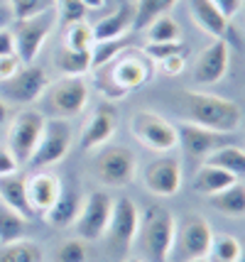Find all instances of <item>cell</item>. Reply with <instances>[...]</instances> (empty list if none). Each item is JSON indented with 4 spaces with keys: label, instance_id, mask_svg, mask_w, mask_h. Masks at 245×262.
I'll return each instance as SVG.
<instances>
[{
    "label": "cell",
    "instance_id": "obj_31",
    "mask_svg": "<svg viewBox=\"0 0 245 262\" xmlns=\"http://www.w3.org/2000/svg\"><path fill=\"white\" fill-rule=\"evenodd\" d=\"M176 3H179V0H138V3H135V27H138V30H145L154 17L167 15Z\"/></svg>",
    "mask_w": 245,
    "mask_h": 262
},
{
    "label": "cell",
    "instance_id": "obj_26",
    "mask_svg": "<svg viewBox=\"0 0 245 262\" xmlns=\"http://www.w3.org/2000/svg\"><path fill=\"white\" fill-rule=\"evenodd\" d=\"M0 262H47V260H44V250H42L39 243L20 238L0 245Z\"/></svg>",
    "mask_w": 245,
    "mask_h": 262
},
{
    "label": "cell",
    "instance_id": "obj_1",
    "mask_svg": "<svg viewBox=\"0 0 245 262\" xmlns=\"http://www.w3.org/2000/svg\"><path fill=\"white\" fill-rule=\"evenodd\" d=\"M154 64L142 54V49H123L110 64H105L96 71L98 91L108 101H123L130 91L145 86L154 76Z\"/></svg>",
    "mask_w": 245,
    "mask_h": 262
},
{
    "label": "cell",
    "instance_id": "obj_13",
    "mask_svg": "<svg viewBox=\"0 0 245 262\" xmlns=\"http://www.w3.org/2000/svg\"><path fill=\"white\" fill-rule=\"evenodd\" d=\"M142 184L157 199H169V196L179 194L182 184H184L182 162L172 155H162V157L150 160L142 167Z\"/></svg>",
    "mask_w": 245,
    "mask_h": 262
},
{
    "label": "cell",
    "instance_id": "obj_18",
    "mask_svg": "<svg viewBox=\"0 0 245 262\" xmlns=\"http://www.w3.org/2000/svg\"><path fill=\"white\" fill-rule=\"evenodd\" d=\"M27 184V199H30V206H32V211L35 213H47L49 208L54 206V201L59 199L61 194V179L54 177V174H49V171H35L32 177H27L25 179Z\"/></svg>",
    "mask_w": 245,
    "mask_h": 262
},
{
    "label": "cell",
    "instance_id": "obj_4",
    "mask_svg": "<svg viewBox=\"0 0 245 262\" xmlns=\"http://www.w3.org/2000/svg\"><path fill=\"white\" fill-rule=\"evenodd\" d=\"M57 25H59V15L54 5L42 12H35L30 17L12 20L10 32H12V42H15V54L20 57L23 64H35L37 54L42 52V47L49 39V34L54 32Z\"/></svg>",
    "mask_w": 245,
    "mask_h": 262
},
{
    "label": "cell",
    "instance_id": "obj_45",
    "mask_svg": "<svg viewBox=\"0 0 245 262\" xmlns=\"http://www.w3.org/2000/svg\"><path fill=\"white\" fill-rule=\"evenodd\" d=\"M79 3H81L86 10H101L105 5V0H79Z\"/></svg>",
    "mask_w": 245,
    "mask_h": 262
},
{
    "label": "cell",
    "instance_id": "obj_46",
    "mask_svg": "<svg viewBox=\"0 0 245 262\" xmlns=\"http://www.w3.org/2000/svg\"><path fill=\"white\" fill-rule=\"evenodd\" d=\"M235 262H245V245H243V250H240V255H238V260Z\"/></svg>",
    "mask_w": 245,
    "mask_h": 262
},
{
    "label": "cell",
    "instance_id": "obj_12",
    "mask_svg": "<svg viewBox=\"0 0 245 262\" xmlns=\"http://www.w3.org/2000/svg\"><path fill=\"white\" fill-rule=\"evenodd\" d=\"M110 208H113V199L108 191H91L83 196L81 211L74 221L76 228V238L81 240H101L105 238L108 230V221H110Z\"/></svg>",
    "mask_w": 245,
    "mask_h": 262
},
{
    "label": "cell",
    "instance_id": "obj_3",
    "mask_svg": "<svg viewBox=\"0 0 245 262\" xmlns=\"http://www.w3.org/2000/svg\"><path fill=\"white\" fill-rule=\"evenodd\" d=\"M88 96H91V89L83 76H61L44 89L42 98H39L42 103L39 113L44 118L71 120L74 115L83 113V108L88 105Z\"/></svg>",
    "mask_w": 245,
    "mask_h": 262
},
{
    "label": "cell",
    "instance_id": "obj_2",
    "mask_svg": "<svg viewBox=\"0 0 245 262\" xmlns=\"http://www.w3.org/2000/svg\"><path fill=\"white\" fill-rule=\"evenodd\" d=\"M182 101H184V113H187L184 120L196 123L206 130L231 135L243 123V111L231 98L206 91H182Z\"/></svg>",
    "mask_w": 245,
    "mask_h": 262
},
{
    "label": "cell",
    "instance_id": "obj_42",
    "mask_svg": "<svg viewBox=\"0 0 245 262\" xmlns=\"http://www.w3.org/2000/svg\"><path fill=\"white\" fill-rule=\"evenodd\" d=\"M12 52H15L12 32H10V27H3V30H0V57H5V54H12Z\"/></svg>",
    "mask_w": 245,
    "mask_h": 262
},
{
    "label": "cell",
    "instance_id": "obj_35",
    "mask_svg": "<svg viewBox=\"0 0 245 262\" xmlns=\"http://www.w3.org/2000/svg\"><path fill=\"white\" fill-rule=\"evenodd\" d=\"M182 52H187V47L182 42H147L142 47V54L150 59L152 64H160L162 59L172 57V54H182Z\"/></svg>",
    "mask_w": 245,
    "mask_h": 262
},
{
    "label": "cell",
    "instance_id": "obj_10",
    "mask_svg": "<svg viewBox=\"0 0 245 262\" xmlns=\"http://www.w3.org/2000/svg\"><path fill=\"white\" fill-rule=\"evenodd\" d=\"M138 171V157L125 145L105 147L94 162V177L108 189H120L132 182Z\"/></svg>",
    "mask_w": 245,
    "mask_h": 262
},
{
    "label": "cell",
    "instance_id": "obj_20",
    "mask_svg": "<svg viewBox=\"0 0 245 262\" xmlns=\"http://www.w3.org/2000/svg\"><path fill=\"white\" fill-rule=\"evenodd\" d=\"M96 42H108V39H120L128 37L130 30H135V5H120L118 10L105 15L103 20L91 27Z\"/></svg>",
    "mask_w": 245,
    "mask_h": 262
},
{
    "label": "cell",
    "instance_id": "obj_28",
    "mask_svg": "<svg viewBox=\"0 0 245 262\" xmlns=\"http://www.w3.org/2000/svg\"><path fill=\"white\" fill-rule=\"evenodd\" d=\"M25 230H27V218L12 211L5 201H0V245L25 238Z\"/></svg>",
    "mask_w": 245,
    "mask_h": 262
},
{
    "label": "cell",
    "instance_id": "obj_30",
    "mask_svg": "<svg viewBox=\"0 0 245 262\" xmlns=\"http://www.w3.org/2000/svg\"><path fill=\"white\" fill-rule=\"evenodd\" d=\"M147 42H182V30L172 15H160L154 17L147 27Z\"/></svg>",
    "mask_w": 245,
    "mask_h": 262
},
{
    "label": "cell",
    "instance_id": "obj_17",
    "mask_svg": "<svg viewBox=\"0 0 245 262\" xmlns=\"http://www.w3.org/2000/svg\"><path fill=\"white\" fill-rule=\"evenodd\" d=\"M116 130H118L116 111L110 105L96 108L81 130V149L91 152V149H98V147H103V145H108V140L116 135Z\"/></svg>",
    "mask_w": 245,
    "mask_h": 262
},
{
    "label": "cell",
    "instance_id": "obj_22",
    "mask_svg": "<svg viewBox=\"0 0 245 262\" xmlns=\"http://www.w3.org/2000/svg\"><path fill=\"white\" fill-rule=\"evenodd\" d=\"M0 201H5L12 211H17L27 221L35 216V211L30 206V199H27V184H25V177L20 171L0 177Z\"/></svg>",
    "mask_w": 245,
    "mask_h": 262
},
{
    "label": "cell",
    "instance_id": "obj_21",
    "mask_svg": "<svg viewBox=\"0 0 245 262\" xmlns=\"http://www.w3.org/2000/svg\"><path fill=\"white\" fill-rule=\"evenodd\" d=\"M81 196H79V189L71 186V184H61V194L54 201V206L44 213V221H47L52 228H66V226H74V221L81 211Z\"/></svg>",
    "mask_w": 245,
    "mask_h": 262
},
{
    "label": "cell",
    "instance_id": "obj_29",
    "mask_svg": "<svg viewBox=\"0 0 245 262\" xmlns=\"http://www.w3.org/2000/svg\"><path fill=\"white\" fill-rule=\"evenodd\" d=\"M94 45H96L94 30H91V25L86 20L83 23L64 25V42H61V47L74 49V52H91Z\"/></svg>",
    "mask_w": 245,
    "mask_h": 262
},
{
    "label": "cell",
    "instance_id": "obj_44",
    "mask_svg": "<svg viewBox=\"0 0 245 262\" xmlns=\"http://www.w3.org/2000/svg\"><path fill=\"white\" fill-rule=\"evenodd\" d=\"M10 23H12V12H10V8L0 3V30H3V27H10Z\"/></svg>",
    "mask_w": 245,
    "mask_h": 262
},
{
    "label": "cell",
    "instance_id": "obj_38",
    "mask_svg": "<svg viewBox=\"0 0 245 262\" xmlns=\"http://www.w3.org/2000/svg\"><path fill=\"white\" fill-rule=\"evenodd\" d=\"M154 67L162 71L164 76H179V74H184V69H187V52H182V54H172V57L162 59L160 64H154Z\"/></svg>",
    "mask_w": 245,
    "mask_h": 262
},
{
    "label": "cell",
    "instance_id": "obj_47",
    "mask_svg": "<svg viewBox=\"0 0 245 262\" xmlns=\"http://www.w3.org/2000/svg\"><path fill=\"white\" fill-rule=\"evenodd\" d=\"M123 262H145V260H140V257H128V260H123Z\"/></svg>",
    "mask_w": 245,
    "mask_h": 262
},
{
    "label": "cell",
    "instance_id": "obj_25",
    "mask_svg": "<svg viewBox=\"0 0 245 262\" xmlns=\"http://www.w3.org/2000/svg\"><path fill=\"white\" fill-rule=\"evenodd\" d=\"M211 206L216 211H221L228 218H245V184L235 182L228 189H223L221 194L211 196Z\"/></svg>",
    "mask_w": 245,
    "mask_h": 262
},
{
    "label": "cell",
    "instance_id": "obj_36",
    "mask_svg": "<svg viewBox=\"0 0 245 262\" xmlns=\"http://www.w3.org/2000/svg\"><path fill=\"white\" fill-rule=\"evenodd\" d=\"M54 8H57L59 23L61 25L83 23L86 20V12H88L79 0H54Z\"/></svg>",
    "mask_w": 245,
    "mask_h": 262
},
{
    "label": "cell",
    "instance_id": "obj_43",
    "mask_svg": "<svg viewBox=\"0 0 245 262\" xmlns=\"http://www.w3.org/2000/svg\"><path fill=\"white\" fill-rule=\"evenodd\" d=\"M10 103H5L3 98H0V127H8V123H10Z\"/></svg>",
    "mask_w": 245,
    "mask_h": 262
},
{
    "label": "cell",
    "instance_id": "obj_6",
    "mask_svg": "<svg viewBox=\"0 0 245 262\" xmlns=\"http://www.w3.org/2000/svg\"><path fill=\"white\" fill-rule=\"evenodd\" d=\"M174 228H176V218L164 206L152 204L140 213L138 238H140L145 252L154 262H167L169 250H172V240H174Z\"/></svg>",
    "mask_w": 245,
    "mask_h": 262
},
{
    "label": "cell",
    "instance_id": "obj_34",
    "mask_svg": "<svg viewBox=\"0 0 245 262\" xmlns=\"http://www.w3.org/2000/svg\"><path fill=\"white\" fill-rule=\"evenodd\" d=\"M88 260V250H86V240L81 238H69L57 248L54 262H86Z\"/></svg>",
    "mask_w": 245,
    "mask_h": 262
},
{
    "label": "cell",
    "instance_id": "obj_41",
    "mask_svg": "<svg viewBox=\"0 0 245 262\" xmlns=\"http://www.w3.org/2000/svg\"><path fill=\"white\" fill-rule=\"evenodd\" d=\"M12 171H20V167H17L15 157L10 155V149L5 147V145H0V177L12 174Z\"/></svg>",
    "mask_w": 245,
    "mask_h": 262
},
{
    "label": "cell",
    "instance_id": "obj_19",
    "mask_svg": "<svg viewBox=\"0 0 245 262\" xmlns=\"http://www.w3.org/2000/svg\"><path fill=\"white\" fill-rule=\"evenodd\" d=\"M189 15L201 32H206L211 39H223L228 32V17L223 15L211 0H187Z\"/></svg>",
    "mask_w": 245,
    "mask_h": 262
},
{
    "label": "cell",
    "instance_id": "obj_49",
    "mask_svg": "<svg viewBox=\"0 0 245 262\" xmlns=\"http://www.w3.org/2000/svg\"><path fill=\"white\" fill-rule=\"evenodd\" d=\"M240 12H245V0H243V10H240Z\"/></svg>",
    "mask_w": 245,
    "mask_h": 262
},
{
    "label": "cell",
    "instance_id": "obj_9",
    "mask_svg": "<svg viewBox=\"0 0 245 262\" xmlns=\"http://www.w3.org/2000/svg\"><path fill=\"white\" fill-rule=\"evenodd\" d=\"M130 133L142 147L152 152H172L179 145L176 140V125L167 118L157 115L154 111H138L130 118Z\"/></svg>",
    "mask_w": 245,
    "mask_h": 262
},
{
    "label": "cell",
    "instance_id": "obj_37",
    "mask_svg": "<svg viewBox=\"0 0 245 262\" xmlns=\"http://www.w3.org/2000/svg\"><path fill=\"white\" fill-rule=\"evenodd\" d=\"M54 0H8V8L12 12V20H20V17H30L35 12H42L52 8Z\"/></svg>",
    "mask_w": 245,
    "mask_h": 262
},
{
    "label": "cell",
    "instance_id": "obj_5",
    "mask_svg": "<svg viewBox=\"0 0 245 262\" xmlns=\"http://www.w3.org/2000/svg\"><path fill=\"white\" fill-rule=\"evenodd\" d=\"M211 240H213V228L201 213H187L176 221L174 240L167 262H191L204 260L211 252Z\"/></svg>",
    "mask_w": 245,
    "mask_h": 262
},
{
    "label": "cell",
    "instance_id": "obj_7",
    "mask_svg": "<svg viewBox=\"0 0 245 262\" xmlns=\"http://www.w3.org/2000/svg\"><path fill=\"white\" fill-rule=\"evenodd\" d=\"M44 120L47 118L39 111H32V108H25V111H20V113H15L10 118L5 147L10 149V155L15 157L17 167H27V162L32 157L39 137H42Z\"/></svg>",
    "mask_w": 245,
    "mask_h": 262
},
{
    "label": "cell",
    "instance_id": "obj_48",
    "mask_svg": "<svg viewBox=\"0 0 245 262\" xmlns=\"http://www.w3.org/2000/svg\"><path fill=\"white\" fill-rule=\"evenodd\" d=\"M191 262H211L209 257H204V260H191Z\"/></svg>",
    "mask_w": 245,
    "mask_h": 262
},
{
    "label": "cell",
    "instance_id": "obj_39",
    "mask_svg": "<svg viewBox=\"0 0 245 262\" xmlns=\"http://www.w3.org/2000/svg\"><path fill=\"white\" fill-rule=\"evenodd\" d=\"M20 67H23V61H20V57H17L15 52H12V54H5V57H0V81L15 76V74L20 71Z\"/></svg>",
    "mask_w": 245,
    "mask_h": 262
},
{
    "label": "cell",
    "instance_id": "obj_24",
    "mask_svg": "<svg viewBox=\"0 0 245 262\" xmlns=\"http://www.w3.org/2000/svg\"><path fill=\"white\" fill-rule=\"evenodd\" d=\"M206 164L211 167H218V169L233 174L235 179H243L245 177V149L235 147V145H221L206 157Z\"/></svg>",
    "mask_w": 245,
    "mask_h": 262
},
{
    "label": "cell",
    "instance_id": "obj_14",
    "mask_svg": "<svg viewBox=\"0 0 245 262\" xmlns=\"http://www.w3.org/2000/svg\"><path fill=\"white\" fill-rule=\"evenodd\" d=\"M231 67V45L223 39H211L209 45L201 49V54L196 57L194 64V83L206 89V86H216L226 79Z\"/></svg>",
    "mask_w": 245,
    "mask_h": 262
},
{
    "label": "cell",
    "instance_id": "obj_27",
    "mask_svg": "<svg viewBox=\"0 0 245 262\" xmlns=\"http://www.w3.org/2000/svg\"><path fill=\"white\" fill-rule=\"evenodd\" d=\"M54 67L64 76H83L86 71H91V52H74L61 47L54 57Z\"/></svg>",
    "mask_w": 245,
    "mask_h": 262
},
{
    "label": "cell",
    "instance_id": "obj_15",
    "mask_svg": "<svg viewBox=\"0 0 245 262\" xmlns=\"http://www.w3.org/2000/svg\"><path fill=\"white\" fill-rule=\"evenodd\" d=\"M138 228H140V211H138L135 201L128 196L116 199L113 208H110L108 230H105V238L110 240V245L118 250H128L138 240Z\"/></svg>",
    "mask_w": 245,
    "mask_h": 262
},
{
    "label": "cell",
    "instance_id": "obj_50",
    "mask_svg": "<svg viewBox=\"0 0 245 262\" xmlns=\"http://www.w3.org/2000/svg\"><path fill=\"white\" fill-rule=\"evenodd\" d=\"M243 149H245V147H243Z\"/></svg>",
    "mask_w": 245,
    "mask_h": 262
},
{
    "label": "cell",
    "instance_id": "obj_16",
    "mask_svg": "<svg viewBox=\"0 0 245 262\" xmlns=\"http://www.w3.org/2000/svg\"><path fill=\"white\" fill-rule=\"evenodd\" d=\"M176 140H179L176 147H182L189 157H196V160H206L216 147L226 145V135L206 130V127L189 123V120H182L176 125Z\"/></svg>",
    "mask_w": 245,
    "mask_h": 262
},
{
    "label": "cell",
    "instance_id": "obj_33",
    "mask_svg": "<svg viewBox=\"0 0 245 262\" xmlns=\"http://www.w3.org/2000/svg\"><path fill=\"white\" fill-rule=\"evenodd\" d=\"M123 49H128V37L108 39V42H96L94 49H91V71L105 67V64H110Z\"/></svg>",
    "mask_w": 245,
    "mask_h": 262
},
{
    "label": "cell",
    "instance_id": "obj_23",
    "mask_svg": "<svg viewBox=\"0 0 245 262\" xmlns=\"http://www.w3.org/2000/svg\"><path fill=\"white\" fill-rule=\"evenodd\" d=\"M233 174H228V171L218 169V167H211V164H201L196 169V177H194V191H198L201 196H216L221 194L223 189H228L231 184H235Z\"/></svg>",
    "mask_w": 245,
    "mask_h": 262
},
{
    "label": "cell",
    "instance_id": "obj_11",
    "mask_svg": "<svg viewBox=\"0 0 245 262\" xmlns=\"http://www.w3.org/2000/svg\"><path fill=\"white\" fill-rule=\"evenodd\" d=\"M47 86L49 76L44 69L37 64H23L15 76L0 81V98L15 105H32L42 98Z\"/></svg>",
    "mask_w": 245,
    "mask_h": 262
},
{
    "label": "cell",
    "instance_id": "obj_40",
    "mask_svg": "<svg viewBox=\"0 0 245 262\" xmlns=\"http://www.w3.org/2000/svg\"><path fill=\"white\" fill-rule=\"evenodd\" d=\"M211 3H213L228 20H233L235 15H240V10H243V0H211Z\"/></svg>",
    "mask_w": 245,
    "mask_h": 262
},
{
    "label": "cell",
    "instance_id": "obj_8",
    "mask_svg": "<svg viewBox=\"0 0 245 262\" xmlns=\"http://www.w3.org/2000/svg\"><path fill=\"white\" fill-rule=\"evenodd\" d=\"M71 142H74V130H71L69 120H64V118H47L42 137H39V142H37V147L32 152V157H30V162H27V167L39 171V169H44V167L59 164L69 155Z\"/></svg>",
    "mask_w": 245,
    "mask_h": 262
},
{
    "label": "cell",
    "instance_id": "obj_32",
    "mask_svg": "<svg viewBox=\"0 0 245 262\" xmlns=\"http://www.w3.org/2000/svg\"><path fill=\"white\" fill-rule=\"evenodd\" d=\"M240 250H243V243L238 238H233V235H213L209 260L211 262H235Z\"/></svg>",
    "mask_w": 245,
    "mask_h": 262
}]
</instances>
